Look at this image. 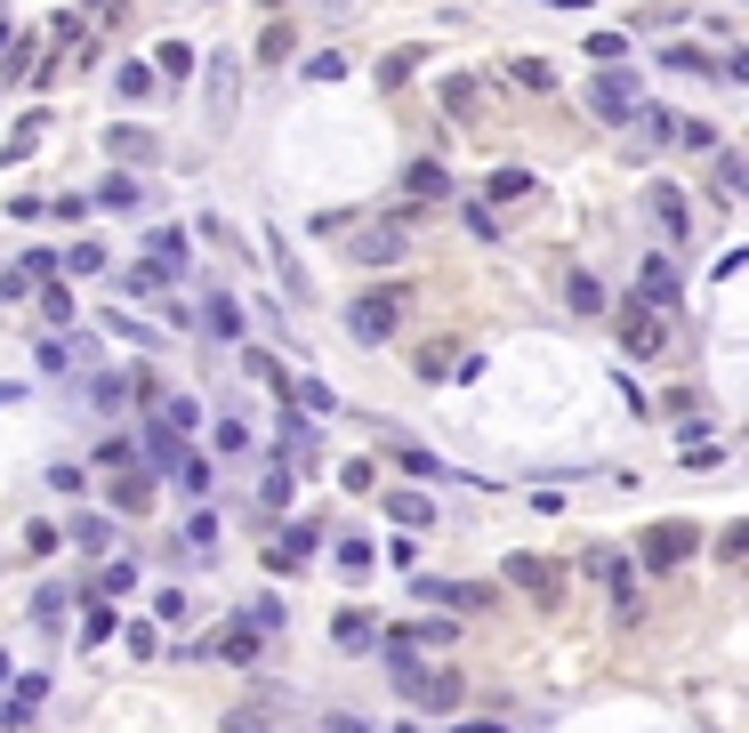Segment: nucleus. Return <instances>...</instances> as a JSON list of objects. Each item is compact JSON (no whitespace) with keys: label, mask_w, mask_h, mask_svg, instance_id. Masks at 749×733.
I'll return each instance as SVG.
<instances>
[{"label":"nucleus","mask_w":749,"mask_h":733,"mask_svg":"<svg viewBox=\"0 0 749 733\" xmlns=\"http://www.w3.org/2000/svg\"><path fill=\"white\" fill-rule=\"evenodd\" d=\"M484 194H492V202H524V194H532V169H492Z\"/></svg>","instance_id":"c756f323"},{"label":"nucleus","mask_w":749,"mask_h":733,"mask_svg":"<svg viewBox=\"0 0 749 733\" xmlns=\"http://www.w3.org/2000/svg\"><path fill=\"white\" fill-rule=\"evenodd\" d=\"M718 194H726V202L741 194V154H718Z\"/></svg>","instance_id":"de8ad7c7"},{"label":"nucleus","mask_w":749,"mask_h":733,"mask_svg":"<svg viewBox=\"0 0 749 733\" xmlns=\"http://www.w3.org/2000/svg\"><path fill=\"white\" fill-rule=\"evenodd\" d=\"M186 436L178 428H161V419H154V428H146V468H161V476H178V460H186Z\"/></svg>","instance_id":"1a4fd4ad"},{"label":"nucleus","mask_w":749,"mask_h":733,"mask_svg":"<svg viewBox=\"0 0 749 733\" xmlns=\"http://www.w3.org/2000/svg\"><path fill=\"white\" fill-rule=\"evenodd\" d=\"M338 483H347V492H371V483H380V468H371V460H347V468H338Z\"/></svg>","instance_id":"c03bdc74"},{"label":"nucleus","mask_w":749,"mask_h":733,"mask_svg":"<svg viewBox=\"0 0 749 733\" xmlns=\"http://www.w3.org/2000/svg\"><path fill=\"white\" fill-rule=\"evenodd\" d=\"M395 258H403V226H380L355 242V266H395Z\"/></svg>","instance_id":"2eb2a0df"},{"label":"nucleus","mask_w":749,"mask_h":733,"mask_svg":"<svg viewBox=\"0 0 749 733\" xmlns=\"http://www.w3.org/2000/svg\"><path fill=\"white\" fill-rule=\"evenodd\" d=\"M412 710H460V670H427L420 677V702Z\"/></svg>","instance_id":"dca6fc26"},{"label":"nucleus","mask_w":749,"mask_h":733,"mask_svg":"<svg viewBox=\"0 0 749 733\" xmlns=\"http://www.w3.org/2000/svg\"><path fill=\"white\" fill-rule=\"evenodd\" d=\"M97 202H106V209H138V202H146V186H138V169H114V178L97 186Z\"/></svg>","instance_id":"5701e85b"},{"label":"nucleus","mask_w":749,"mask_h":733,"mask_svg":"<svg viewBox=\"0 0 749 733\" xmlns=\"http://www.w3.org/2000/svg\"><path fill=\"white\" fill-rule=\"evenodd\" d=\"M210 443L226 451V460H243V451H250V428H243V419H218V428H210Z\"/></svg>","instance_id":"2f4dec72"},{"label":"nucleus","mask_w":749,"mask_h":733,"mask_svg":"<svg viewBox=\"0 0 749 733\" xmlns=\"http://www.w3.org/2000/svg\"><path fill=\"white\" fill-rule=\"evenodd\" d=\"M250 628H258V637H275V628H283V597H258V605H250Z\"/></svg>","instance_id":"79ce46f5"},{"label":"nucleus","mask_w":749,"mask_h":733,"mask_svg":"<svg viewBox=\"0 0 749 733\" xmlns=\"http://www.w3.org/2000/svg\"><path fill=\"white\" fill-rule=\"evenodd\" d=\"M283 395H290V403H298V411H323V419H331V411H338V395H331V388H323V379H290V388H283Z\"/></svg>","instance_id":"393cba45"},{"label":"nucleus","mask_w":749,"mask_h":733,"mask_svg":"<svg viewBox=\"0 0 749 733\" xmlns=\"http://www.w3.org/2000/svg\"><path fill=\"white\" fill-rule=\"evenodd\" d=\"M403 645H452V620H412V628H387Z\"/></svg>","instance_id":"7c9ffc66"},{"label":"nucleus","mask_w":749,"mask_h":733,"mask_svg":"<svg viewBox=\"0 0 749 733\" xmlns=\"http://www.w3.org/2000/svg\"><path fill=\"white\" fill-rule=\"evenodd\" d=\"M114 81H121V97H146V89H154V65H138V57H129Z\"/></svg>","instance_id":"4c0bfd02"},{"label":"nucleus","mask_w":749,"mask_h":733,"mask_svg":"<svg viewBox=\"0 0 749 733\" xmlns=\"http://www.w3.org/2000/svg\"><path fill=\"white\" fill-rule=\"evenodd\" d=\"M57 266H73V274H106V251H97V242H73V251H65Z\"/></svg>","instance_id":"c9c22d12"},{"label":"nucleus","mask_w":749,"mask_h":733,"mask_svg":"<svg viewBox=\"0 0 749 733\" xmlns=\"http://www.w3.org/2000/svg\"><path fill=\"white\" fill-rule=\"evenodd\" d=\"M226 733H275V725H258L250 710H234V717H226Z\"/></svg>","instance_id":"864d4df0"},{"label":"nucleus","mask_w":749,"mask_h":733,"mask_svg":"<svg viewBox=\"0 0 749 733\" xmlns=\"http://www.w3.org/2000/svg\"><path fill=\"white\" fill-rule=\"evenodd\" d=\"M154 65H161V74H178V81H186V74H194V49H186V41H161V57H154Z\"/></svg>","instance_id":"ea45409f"},{"label":"nucleus","mask_w":749,"mask_h":733,"mask_svg":"<svg viewBox=\"0 0 749 733\" xmlns=\"http://www.w3.org/2000/svg\"><path fill=\"white\" fill-rule=\"evenodd\" d=\"M178 266H186V226H161V234H154V266H146V274H154V283H169Z\"/></svg>","instance_id":"4468645a"},{"label":"nucleus","mask_w":749,"mask_h":733,"mask_svg":"<svg viewBox=\"0 0 749 733\" xmlns=\"http://www.w3.org/2000/svg\"><path fill=\"white\" fill-rule=\"evenodd\" d=\"M106 154L121 169H146V162H161V137L154 129H106Z\"/></svg>","instance_id":"423d86ee"},{"label":"nucleus","mask_w":749,"mask_h":733,"mask_svg":"<svg viewBox=\"0 0 749 733\" xmlns=\"http://www.w3.org/2000/svg\"><path fill=\"white\" fill-rule=\"evenodd\" d=\"M412 65H420V49H395V57H380V89H403V81H412Z\"/></svg>","instance_id":"f704fd0d"},{"label":"nucleus","mask_w":749,"mask_h":733,"mask_svg":"<svg viewBox=\"0 0 749 733\" xmlns=\"http://www.w3.org/2000/svg\"><path fill=\"white\" fill-rule=\"evenodd\" d=\"M186 540H194V548H210V540H218V516H201V508H194V516H186Z\"/></svg>","instance_id":"8fccbe9b"},{"label":"nucleus","mask_w":749,"mask_h":733,"mask_svg":"<svg viewBox=\"0 0 749 733\" xmlns=\"http://www.w3.org/2000/svg\"><path fill=\"white\" fill-rule=\"evenodd\" d=\"M637 299H644V306H677V266H669V258H644V266H637Z\"/></svg>","instance_id":"9d476101"},{"label":"nucleus","mask_w":749,"mask_h":733,"mask_svg":"<svg viewBox=\"0 0 749 733\" xmlns=\"http://www.w3.org/2000/svg\"><path fill=\"white\" fill-rule=\"evenodd\" d=\"M677 460H686V468H718V460H726L718 428H686V436H677Z\"/></svg>","instance_id":"ddd939ff"},{"label":"nucleus","mask_w":749,"mask_h":733,"mask_svg":"<svg viewBox=\"0 0 749 733\" xmlns=\"http://www.w3.org/2000/svg\"><path fill=\"white\" fill-rule=\"evenodd\" d=\"M452 733H507V725H452Z\"/></svg>","instance_id":"5fc2aeb1"},{"label":"nucleus","mask_w":749,"mask_h":733,"mask_svg":"<svg viewBox=\"0 0 749 733\" xmlns=\"http://www.w3.org/2000/svg\"><path fill=\"white\" fill-rule=\"evenodd\" d=\"M403 186H412V202H435V194H452V169L444 162H412V169H403Z\"/></svg>","instance_id":"a211bd4d"},{"label":"nucleus","mask_w":749,"mask_h":733,"mask_svg":"<svg viewBox=\"0 0 749 733\" xmlns=\"http://www.w3.org/2000/svg\"><path fill=\"white\" fill-rule=\"evenodd\" d=\"M589 573L612 588V597H629V588H637V565H629L621 548H589Z\"/></svg>","instance_id":"9b49d317"},{"label":"nucleus","mask_w":749,"mask_h":733,"mask_svg":"<svg viewBox=\"0 0 749 733\" xmlns=\"http://www.w3.org/2000/svg\"><path fill=\"white\" fill-rule=\"evenodd\" d=\"M210 653H226V661H243V670H258V628H250V613H234V620L218 628Z\"/></svg>","instance_id":"6e6552de"},{"label":"nucleus","mask_w":749,"mask_h":733,"mask_svg":"<svg viewBox=\"0 0 749 733\" xmlns=\"http://www.w3.org/2000/svg\"><path fill=\"white\" fill-rule=\"evenodd\" d=\"M507 580L532 588V597H556V565H549V556H507Z\"/></svg>","instance_id":"f8f14e48"},{"label":"nucleus","mask_w":749,"mask_h":733,"mask_svg":"<svg viewBox=\"0 0 749 733\" xmlns=\"http://www.w3.org/2000/svg\"><path fill=\"white\" fill-rule=\"evenodd\" d=\"M387 451H395V468H403V476H420V483H435V476H444V460H435V451H420V443H403V436H395Z\"/></svg>","instance_id":"4be33fe9"},{"label":"nucleus","mask_w":749,"mask_h":733,"mask_svg":"<svg viewBox=\"0 0 749 733\" xmlns=\"http://www.w3.org/2000/svg\"><path fill=\"white\" fill-rule=\"evenodd\" d=\"M338 74H347V57H331V49L306 57V81H338Z\"/></svg>","instance_id":"a18cd8bd"},{"label":"nucleus","mask_w":749,"mask_h":733,"mask_svg":"<svg viewBox=\"0 0 749 733\" xmlns=\"http://www.w3.org/2000/svg\"><path fill=\"white\" fill-rule=\"evenodd\" d=\"M347 331H355V346H387L403 331V291H363L347 306Z\"/></svg>","instance_id":"f257e3e1"},{"label":"nucleus","mask_w":749,"mask_h":733,"mask_svg":"<svg viewBox=\"0 0 749 733\" xmlns=\"http://www.w3.org/2000/svg\"><path fill=\"white\" fill-rule=\"evenodd\" d=\"M266 508H290V468H283V460L266 468Z\"/></svg>","instance_id":"37998d69"},{"label":"nucleus","mask_w":749,"mask_h":733,"mask_svg":"<svg viewBox=\"0 0 749 733\" xmlns=\"http://www.w3.org/2000/svg\"><path fill=\"white\" fill-rule=\"evenodd\" d=\"M243 363H250V379H258V388H275V395L290 388V371H283L275 355H266V346H250V355H243Z\"/></svg>","instance_id":"c85d7f7f"},{"label":"nucleus","mask_w":749,"mask_h":733,"mask_svg":"<svg viewBox=\"0 0 749 733\" xmlns=\"http://www.w3.org/2000/svg\"><path fill=\"white\" fill-rule=\"evenodd\" d=\"M644 105V81H637V65H604V74L589 81V114H604V121H629Z\"/></svg>","instance_id":"f03ea898"},{"label":"nucleus","mask_w":749,"mask_h":733,"mask_svg":"<svg viewBox=\"0 0 749 733\" xmlns=\"http://www.w3.org/2000/svg\"><path fill=\"white\" fill-rule=\"evenodd\" d=\"M178 483L201 500V492H210V460H194V451H186V460H178Z\"/></svg>","instance_id":"a19ab883"},{"label":"nucleus","mask_w":749,"mask_h":733,"mask_svg":"<svg viewBox=\"0 0 749 733\" xmlns=\"http://www.w3.org/2000/svg\"><path fill=\"white\" fill-rule=\"evenodd\" d=\"M669 74H718V65H709L701 49H669Z\"/></svg>","instance_id":"49530a36"},{"label":"nucleus","mask_w":749,"mask_h":733,"mask_svg":"<svg viewBox=\"0 0 749 733\" xmlns=\"http://www.w3.org/2000/svg\"><path fill=\"white\" fill-rule=\"evenodd\" d=\"M564 299L581 314H604V283H597V274H564Z\"/></svg>","instance_id":"bb28decb"},{"label":"nucleus","mask_w":749,"mask_h":733,"mask_svg":"<svg viewBox=\"0 0 749 733\" xmlns=\"http://www.w3.org/2000/svg\"><path fill=\"white\" fill-rule=\"evenodd\" d=\"M89 588H97V597H129V588H138V565H106Z\"/></svg>","instance_id":"473e14b6"},{"label":"nucleus","mask_w":749,"mask_h":733,"mask_svg":"<svg viewBox=\"0 0 749 733\" xmlns=\"http://www.w3.org/2000/svg\"><path fill=\"white\" fill-rule=\"evenodd\" d=\"M114 508H146V476H121L114 483Z\"/></svg>","instance_id":"09e8293b"},{"label":"nucleus","mask_w":749,"mask_h":733,"mask_svg":"<svg viewBox=\"0 0 749 733\" xmlns=\"http://www.w3.org/2000/svg\"><path fill=\"white\" fill-rule=\"evenodd\" d=\"M323 733H371V725H363L355 710H331V717H323Z\"/></svg>","instance_id":"603ef678"},{"label":"nucleus","mask_w":749,"mask_h":733,"mask_svg":"<svg viewBox=\"0 0 749 733\" xmlns=\"http://www.w3.org/2000/svg\"><path fill=\"white\" fill-rule=\"evenodd\" d=\"M621 346H629V355H661V323H653V306H644V299L621 306Z\"/></svg>","instance_id":"39448f33"},{"label":"nucleus","mask_w":749,"mask_h":733,"mask_svg":"<svg viewBox=\"0 0 749 733\" xmlns=\"http://www.w3.org/2000/svg\"><path fill=\"white\" fill-rule=\"evenodd\" d=\"M154 419H161V428H178V436H194L201 428V403L194 395H154Z\"/></svg>","instance_id":"aec40b11"},{"label":"nucleus","mask_w":749,"mask_h":733,"mask_svg":"<svg viewBox=\"0 0 749 733\" xmlns=\"http://www.w3.org/2000/svg\"><path fill=\"white\" fill-rule=\"evenodd\" d=\"M331 637H338V653H371V645H380V620H371L363 605H347L331 620Z\"/></svg>","instance_id":"0eeeda50"},{"label":"nucleus","mask_w":749,"mask_h":733,"mask_svg":"<svg viewBox=\"0 0 749 733\" xmlns=\"http://www.w3.org/2000/svg\"><path fill=\"white\" fill-rule=\"evenodd\" d=\"M73 548H114V516H73Z\"/></svg>","instance_id":"a878e982"},{"label":"nucleus","mask_w":749,"mask_h":733,"mask_svg":"<svg viewBox=\"0 0 749 733\" xmlns=\"http://www.w3.org/2000/svg\"><path fill=\"white\" fill-rule=\"evenodd\" d=\"M234 105H243V57H210V105H201V114H210V129H234Z\"/></svg>","instance_id":"20e7f679"},{"label":"nucleus","mask_w":749,"mask_h":733,"mask_svg":"<svg viewBox=\"0 0 749 733\" xmlns=\"http://www.w3.org/2000/svg\"><path fill=\"white\" fill-rule=\"evenodd\" d=\"M653 218H661L669 234H686V226H693V209H686V186H653Z\"/></svg>","instance_id":"412c9836"},{"label":"nucleus","mask_w":749,"mask_h":733,"mask_svg":"<svg viewBox=\"0 0 749 733\" xmlns=\"http://www.w3.org/2000/svg\"><path fill=\"white\" fill-rule=\"evenodd\" d=\"M693 548H701V524H653L644 548H637V565H644V573H669V565H686Z\"/></svg>","instance_id":"7ed1b4c3"},{"label":"nucleus","mask_w":749,"mask_h":733,"mask_svg":"<svg viewBox=\"0 0 749 733\" xmlns=\"http://www.w3.org/2000/svg\"><path fill=\"white\" fill-rule=\"evenodd\" d=\"M114 637H121L129 653H138V661H146V653H161V637H154V620H121V628H114Z\"/></svg>","instance_id":"72a5a7b5"},{"label":"nucleus","mask_w":749,"mask_h":733,"mask_svg":"<svg viewBox=\"0 0 749 733\" xmlns=\"http://www.w3.org/2000/svg\"><path fill=\"white\" fill-rule=\"evenodd\" d=\"M338 565H347V573H371V540H338Z\"/></svg>","instance_id":"3c124183"},{"label":"nucleus","mask_w":749,"mask_h":733,"mask_svg":"<svg viewBox=\"0 0 749 733\" xmlns=\"http://www.w3.org/2000/svg\"><path fill=\"white\" fill-rule=\"evenodd\" d=\"M507 81H524V89H549L556 74H549V65H540V57H516V65H507Z\"/></svg>","instance_id":"e433bc0d"},{"label":"nucleus","mask_w":749,"mask_h":733,"mask_svg":"<svg viewBox=\"0 0 749 733\" xmlns=\"http://www.w3.org/2000/svg\"><path fill=\"white\" fill-rule=\"evenodd\" d=\"M427 605H484V588H460V580H420Z\"/></svg>","instance_id":"cd10ccee"},{"label":"nucleus","mask_w":749,"mask_h":733,"mask_svg":"<svg viewBox=\"0 0 749 733\" xmlns=\"http://www.w3.org/2000/svg\"><path fill=\"white\" fill-rule=\"evenodd\" d=\"M629 121L644 129V146H669V137H677V114H669V105H637Z\"/></svg>","instance_id":"b1692460"},{"label":"nucleus","mask_w":749,"mask_h":733,"mask_svg":"<svg viewBox=\"0 0 749 733\" xmlns=\"http://www.w3.org/2000/svg\"><path fill=\"white\" fill-rule=\"evenodd\" d=\"M114 628H121V620H114L106 605H89V613H81V637H89V645H106V637H114Z\"/></svg>","instance_id":"58836bf2"},{"label":"nucleus","mask_w":749,"mask_h":733,"mask_svg":"<svg viewBox=\"0 0 749 733\" xmlns=\"http://www.w3.org/2000/svg\"><path fill=\"white\" fill-rule=\"evenodd\" d=\"M387 516L403 524V532H427V524H435V500H427V492H387Z\"/></svg>","instance_id":"f3484780"},{"label":"nucleus","mask_w":749,"mask_h":733,"mask_svg":"<svg viewBox=\"0 0 749 733\" xmlns=\"http://www.w3.org/2000/svg\"><path fill=\"white\" fill-rule=\"evenodd\" d=\"M0 49H9V25H0Z\"/></svg>","instance_id":"6e6d98bb"},{"label":"nucleus","mask_w":749,"mask_h":733,"mask_svg":"<svg viewBox=\"0 0 749 733\" xmlns=\"http://www.w3.org/2000/svg\"><path fill=\"white\" fill-rule=\"evenodd\" d=\"M201 314H210V323H201L210 339H243V306H234L226 291H210V299H201Z\"/></svg>","instance_id":"6ab92c4d"}]
</instances>
